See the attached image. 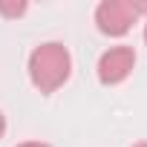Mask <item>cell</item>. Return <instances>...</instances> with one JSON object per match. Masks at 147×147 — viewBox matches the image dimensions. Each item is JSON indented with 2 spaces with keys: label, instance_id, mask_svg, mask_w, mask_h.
Returning a JSON list of instances; mask_svg holds the SVG:
<instances>
[{
  "label": "cell",
  "instance_id": "1",
  "mask_svg": "<svg viewBox=\"0 0 147 147\" xmlns=\"http://www.w3.org/2000/svg\"><path fill=\"white\" fill-rule=\"evenodd\" d=\"M72 75V55L63 43L46 40L29 55V81L40 95L58 92Z\"/></svg>",
  "mask_w": 147,
  "mask_h": 147
},
{
  "label": "cell",
  "instance_id": "2",
  "mask_svg": "<svg viewBox=\"0 0 147 147\" xmlns=\"http://www.w3.org/2000/svg\"><path fill=\"white\" fill-rule=\"evenodd\" d=\"M147 15V3H136V0H101L95 9V26L98 32L110 38H124L138 18Z\"/></svg>",
  "mask_w": 147,
  "mask_h": 147
},
{
  "label": "cell",
  "instance_id": "3",
  "mask_svg": "<svg viewBox=\"0 0 147 147\" xmlns=\"http://www.w3.org/2000/svg\"><path fill=\"white\" fill-rule=\"evenodd\" d=\"M133 69H136V49L127 46V43L110 46V49L98 58V66H95L98 81H101L104 87H115V84L127 81Z\"/></svg>",
  "mask_w": 147,
  "mask_h": 147
},
{
  "label": "cell",
  "instance_id": "4",
  "mask_svg": "<svg viewBox=\"0 0 147 147\" xmlns=\"http://www.w3.org/2000/svg\"><path fill=\"white\" fill-rule=\"evenodd\" d=\"M26 0H15V3H9V0H0V15L3 18H20L26 12Z\"/></svg>",
  "mask_w": 147,
  "mask_h": 147
},
{
  "label": "cell",
  "instance_id": "5",
  "mask_svg": "<svg viewBox=\"0 0 147 147\" xmlns=\"http://www.w3.org/2000/svg\"><path fill=\"white\" fill-rule=\"evenodd\" d=\"M18 147H49V144H43V141H23V144H18Z\"/></svg>",
  "mask_w": 147,
  "mask_h": 147
},
{
  "label": "cell",
  "instance_id": "6",
  "mask_svg": "<svg viewBox=\"0 0 147 147\" xmlns=\"http://www.w3.org/2000/svg\"><path fill=\"white\" fill-rule=\"evenodd\" d=\"M3 136H6V115L0 113V138H3Z\"/></svg>",
  "mask_w": 147,
  "mask_h": 147
},
{
  "label": "cell",
  "instance_id": "7",
  "mask_svg": "<svg viewBox=\"0 0 147 147\" xmlns=\"http://www.w3.org/2000/svg\"><path fill=\"white\" fill-rule=\"evenodd\" d=\"M133 147H147V141H138V144H133Z\"/></svg>",
  "mask_w": 147,
  "mask_h": 147
},
{
  "label": "cell",
  "instance_id": "8",
  "mask_svg": "<svg viewBox=\"0 0 147 147\" xmlns=\"http://www.w3.org/2000/svg\"><path fill=\"white\" fill-rule=\"evenodd\" d=\"M144 43H147V20H144Z\"/></svg>",
  "mask_w": 147,
  "mask_h": 147
}]
</instances>
